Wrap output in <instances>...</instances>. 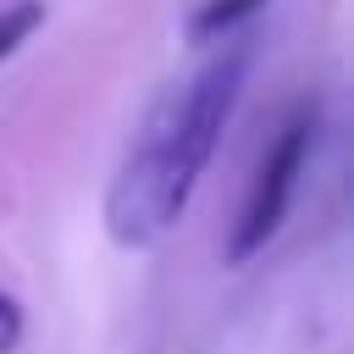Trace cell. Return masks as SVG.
Here are the masks:
<instances>
[{"label": "cell", "mask_w": 354, "mask_h": 354, "mask_svg": "<svg viewBox=\"0 0 354 354\" xmlns=\"http://www.w3.org/2000/svg\"><path fill=\"white\" fill-rule=\"evenodd\" d=\"M221 44L227 50L205 72H194L183 88H171L149 111L138 144L127 149L122 171L111 177L105 232L122 249L160 243L171 232V221L183 216V205H188L205 160L216 155V138H221V127H227V116L238 105V88H243V72H249V55H254L249 33L221 39Z\"/></svg>", "instance_id": "6da1fadb"}, {"label": "cell", "mask_w": 354, "mask_h": 354, "mask_svg": "<svg viewBox=\"0 0 354 354\" xmlns=\"http://www.w3.org/2000/svg\"><path fill=\"white\" fill-rule=\"evenodd\" d=\"M310 138H315V111H310V105H293V116L277 127V138H271L254 183H249V199H243L238 227H232V238H227V266L254 260V254L277 238V227H282V216H288V199H293V183H299V171H304Z\"/></svg>", "instance_id": "7a4b0ae2"}, {"label": "cell", "mask_w": 354, "mask_h": 354, "mask_svg": "<svg viewBox=\"0 0 354 354\" xmlns=\"http://www.w3.org/2000/svg\"><path fill=\"white\" fill-rule=\"evenodd\" d=\"M266 0H205L194 17H188V44H216V39H232Z\"/></svg>", "instance_id": "3957f363"}, {"label": "cell", "mask_w": 354, "mask_h": 354, "mask_svg": "<svg viewBox=\"0 0 354 354\" xmlns=\"http://www.w3.org/2000/svg\"><path fill=\"white\" fill-rule=\"evenodd\" d=\"M44 28V0H17L0 11V61H11L33 33Z\"/></svg>", "instance_id": "277c9868"}, {"label": "cell", "mask_w": 354, "mask_h": 354, "mask_svg": "<svg viewBox=\"0 0 354 354\" xmlns=\"http://www.w3.org/2000/svg\"><path fill=\"white\" fill-rule=\"evenodd\" d=\"M22 326H28V321H22V304H17V299L0 288V354H17V343H22Z\"/></svg>", "instance_id": "5b68a950"}]
</instances>
